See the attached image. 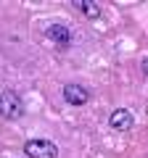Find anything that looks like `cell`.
Instances as JSON below:
<instances>
[{
    "label": "cell",
    "instance_id": "6da1fadb",
    "mask_svg": "<svg viewBox=\"0 0 148 158\" xmlns=\"http://www.w3.org/2000/svg\"><path fill=\"white\" fill-rule=\"evenodd\" d=\"M0 116L8 118V121H16V118L24 116V103L19 98V92H13V90L0 92Z\"/></svg>",
    "mask_w": 148,
    "mask_h": 158
},
{
    "label": "cell",
    "instance_id": "7a4b0ae2",
    "mask_svg": "<svg viewBox=\"0 0 148 158\" xmlns=\"http://www.w3.org/2000/svg\"><path fill=\"white\" fill-rule=\"evenodd\" d=\"M24 156H29V158H58V148L50 140H27Z\"/></svg>",
    "mask_w": 148,
    "mask_h": 158
},
{
    "label": "cell",
    "instance_id": "3957f363",
    "mask_svg": "<svg viewBox=\"0 0 148 158\" xmlns=\"http://www.w3.org/2000/svg\"><path fill=\"white\" fill-rule=\"evenodd\" d=\"M63 100L69 103V106H85L87 100H90V92H87V87L77 85V82H69V85H63Z\"/></svg>",
    "mask_w": 148,
    "mask_h": 158
},
{
    "label": "cell",
    "instance_id": "277c9868",
    "mask_svg": "<svg viewBox=\"0 0 148 158\" xmlns=\"http://www.w3.org/2000/svg\"><path fill=\"white\" fill-rule=\"evenodd\" d=\"M132 124H135V116H132L130 108H116L108 116V127L114 132H127V129H132Z\"/></svg>",
    "mask_w": 148,
    "mask_h": 158
},
{
    "label": "cell",
    "instance_id": "5b68a950",
    "mask_svg": "<svg viewBox=\"0 0 148 158\" xmlns=\"http://www.w3.org/2000/svg\"><path fill=\"white\" fill-rule=\"evenodd\" d=\"M45 37L50 40V42H56V48H69V42H72V32H69V27H63V24H50V27L45 29Z\"/></svg>",
    "mask_w": 148,
    "mask_h": 158
},
{
    "label": "cell",
    "instance_id": "8992f818",
    "mask_svg": "<svg viewBox=\"0 0 148 158\" xmlns=\"http://www.w3.org/2000/svg\"><path fill=\"white\" fill-rule=\"evenodd\" d=\"M77 8H80L87 19H98L101 16V3H95V0H77Z\"/></svg>",
    "mask_w": 148,
    "mask_h": 158
},
{
    "label": "cell",
    "instance_id": "52a82bcc",
    "mask_svg": "<svg viewBox=\"0 0 148 158\" xmlns=\"http://www.w3.org/2000/svg\"><path fill=\"white\" fill-rule=\"evenodd\" d=\"M140 69H143V74L148 77V58H140Z\"/></svg>",
    "mask_w": 148,
    "mask_h": 158
}]
</instances>
